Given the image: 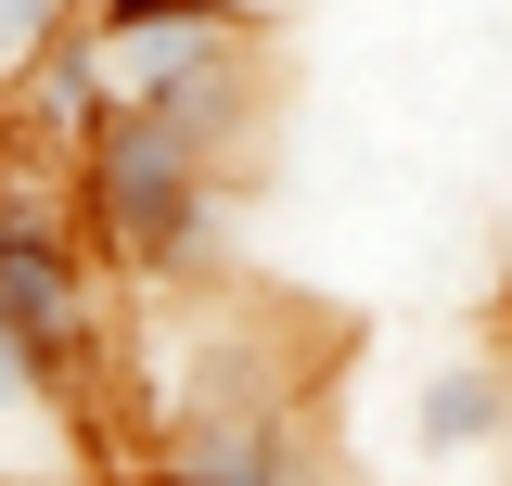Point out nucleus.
<instances>
[{"instance_id": "1", "label": "nucleus", "mask_w": 512, "mask_h": 486, "mask_svg": "<svg viewBox=\"0 0 512 486\" xmlns=\"http://www.w3.org/2000/svg\"><path fill=\"white\" fill-rule=\"evenodd\" d=\"M333 474L346 486H512V320L346 346L333 359Z\"/></svg>"}, {"instance_id": "2", "label": "nucleus", "mask_w": 512, "mask_h": 486, "mask_svg": "<svg viewBox=\"0 0 512 486\" xmlns=\"http://www.w3.org/2000/svg\"><path fill=\"white\" fill-rule=\"evenodd\" d=\"M103 116L167 128L218 180H244L269 141V13L244 0H90Z\"/></svg>"}, {"instance_id": "3", "label": "nucleus", "mask_w": 512, "mask_h": 486, "mask_svg": "<svg viewBox=\"0 0 512 486\" xmlns=\"http://www.w3.org/2000/svg\"><path fill=\"white\" fill-rule=\"evenodd\" d=\"M218 218H231V180H218L205 154H180L167 128L103 116L90 141H77V231H90L103 269L180 295V282L218 269Z\"/></svg>"}, {"instance_id": "4", "label": "nucleus", "mask_w": 512, "mask_h": 486, "mask_svg": "<svg viewBox=\"0 0 512 486\" xmlns=\"http://www.w3.org/2000/svg\"><path fill=\"white\" fill-rule=\"evenodd\" d=\"M0 486H128L116 397L39 359L13 320H0Z\"/></svg>"}, {"instance_id": "5", "label": "nucleus", "mask_w": 512, "mask_h": 486, "mask_svg": "<svg viewBox=\"0 0 512 486\" xmlns=\"http://www.w3.org/2000/svg\"><path fill=\"white\" fill-rule=\"evenodd\" d=\"M77 26H90V0H0V103L26 90V77H39V52H52V39H77Z\"/></svg>"}, {"instance_id": "6", "label": "nucleus", "mask_w": 512, "mask_h": 486, "mask_svg": "<svg viewBox=\"0 0 512 486\" xmlns=\"http://www.w3.org/2000/svg\"><path fill=\"white\" fill-rule=\"evenodd\" d=\"M244 13H269V0H244Z\"/></svg>"}]
</instances>
